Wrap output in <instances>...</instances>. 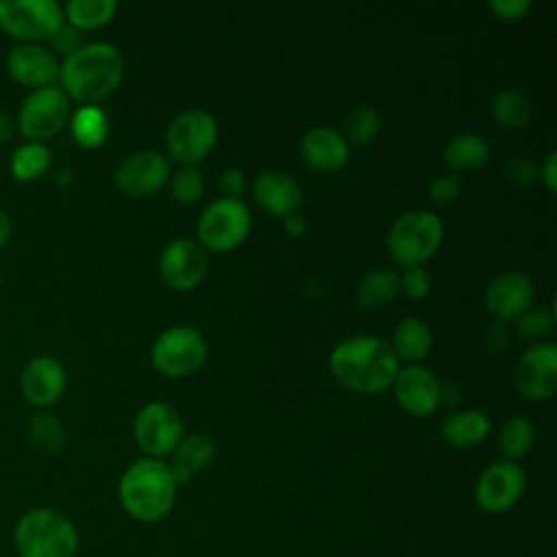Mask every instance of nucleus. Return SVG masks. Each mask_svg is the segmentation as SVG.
Instances as JSON below:
<instances>
[{
    "label": "nucleus",
    "mask_w": 557,
    "mask_h": 557,
    "mask_svg": "<svg viewBox=\"0 0 557 557\" xmlns=\"http://www.w3.org/2000/svg\"><path fill=\"white\" fill-rule=\"evenodd\" d=\"M161 278L174 289L198 285L207 272V257L191 239H172L159 257Z\"/></svg>",
    "instance_id": "15"
},
{
    "label": "nucleus",
    "mask_w": 557,
    "mask_h": 557,
    "mask_svg": "<svg viewBox=\"0 0 557 557\" xmlns=\"http://www.w3.org/2000/svg\"><path fill=\"white\" fill-rule=\"evenodd\" d=\"M122 74V52L113 44L91 41L63 59L57 78L67 98L91 104L113 94Z\"/></svg>",
    "instance_id": "2"
},
{
    "label": "nucleus",
    "mask_w": 557,
    "mask_h": 557,
    "mask_svg": "<svg viewBox=\"0 0 557 557\" xmlns=\"http://www.w3.org/2000/svg\"><path fill=\"white\" fill-rule=\"evenodd\" d=\"M65 24L54 0H0V28L20 44L52 39Z\"/></svg>",
    "instance_id": "6"
},
{
    "label": "nucleus",
    "mask_w": 557,
    "mask_h": 557,
    "mask_svg": "<svg viewBox=\"0 0 557 557\" xmlns=\"http://www.w3.org/2000/svg\"><path fill=\"white\" fill-rule=\"evenodd\" d=\"M150 357L159 372L170 376H185L205 361L207 342L198 329L176 324L165 329L154 339Z\"/></svg>",
    "instance_id": "9"
},
{
    "label": "nucleus",
    "mask_w": 557,
    "mask_h": 557,
    "mask_svg": "<svg viewBox=\"0 0 557 557\" xmlns=\"http://www.w3.org/2000/svg\"><path fill=\"white\" fill-rule=\"evenodd\" d=\"M461 194V178L457 174H440L429 183V196L437 202H448Z\"/></svg>",
    "instance_id": "37"
},
{
    "label": "nucleus",
    "mask_w": 557,
    "mask_h": 557,
    "mask_svg": "<svg viewBox=\"0 0 557 557\" xmlns=\"http://www.w3.org/2000/svg\"><path fill=\"white\" fill-rule=\"evenodd\" d=\"M533 442H535L533 424L522 416H511L500 426L498 448L509 461H516V459H522L524 455H529V450L533 448Z\"/></svg>",
    "instance_id": "31"
},
{
    "label": "nucleus",
    "mask_w": 557,
    "mask_h": 557,
    "mask_svg": "<svg viewBox=\"0 0 557 557\" xmlns=\"http://www.w3.org/2000/svg\"><path fill=\"white\" fill-rule=\"evenodd\" d=\"M70 117V98L67 94L57 87H39L30 89L17 111V128L20 133L30 139L44 144V139L54 137Z\"/></svg>",
    "instance_id": "7"
},
{
    "label": "nucleus",
    "mask_w": 557,
    "mask_h": 557,
    "mask_svg": "<svg viewBox=\"0 0 557 557\" xmlns=\"http://www.w3.org/2000/svg\"><path fill=\"white\" fill-rule=\"evenodd\" d=\"M516 389L529 400H546L557 389V346L540 342L527 348L513 370Z\"/></svg>",
    "instance_id": "13"
},
{
    "label": "nucleus",
    "mask_w": 557,
    "mask_h": 557,
    "mask_svg": "<svg viewBox=\"0 0 557 557\" xmlns=\"http://www.w3.org/2000/svg\"><path fill=\"white\" fill-rule=\"evenodd\" d=\"M250 231V211L239 198L222 196L198 218V237L209 250H231Z\"/></svg>",
    "instance_id": "8"
},
{
    "label": "nucleus",
    "mask_w": 557,
    "mask_h": 557,
    "mask_svg": "<svg viewBox=\"0 0 557 557\" xmlns=\"http://www.w3.org/2000/svg\"><path fill=\"white\" fill-rule=\"evenodd\" d=\"M133 435L146 457L161 459L163 455H170L183 437V422L172 405L154 400L144 405L135 416Z\"/></svg>",
    "instance_id": "11"
},
{
    "label": "nucleus",
    "mask_w": 557,
    "mask_h": 557,
    "mask_svg": "<svg viewBox=\"0 0 557 557\" xmlns=\"http://www.w3.org/2000/svg\"><path fill=\"white\" fill-rule=\"evenodd\" d=\"M213 442L202 433H189L178 440L172 450L170 470L176 483H187L196 472H200L213 459Z\"/></svg>",
    "instance_id": "22"
},
{
    "label": "nucleus",
    "mask_w": 557,
    "mask_h": 557,
    "mask_svg": "<svg viewBox=\"0 0 557 557\" xmlns=\"http://www.w3.org/2000/svg\"><path fill=\"white\" fill-rule=\"evenodd\" d=\"M398 405L413 416H429L440 405V381L424 366H407L394 379Z\"/></svg>",
    "instance_id": "19"
},
{
    "label": "nucleus",
    "mask_w": 557,
    "mask_h": 557,
    "mask_svg": "<svg viewBox=\"0 0 557 557\" xmlns=\"http://www.w3.org/2000/svg\"><path fill=\"white\" fill-rule=\"evenodd\" d=\"M524 485V470L516 461L500 459L483 468V472L476 476L472 496L479 509L487 513H503L520 500Z\"/></svg>",
    "instance_id": "12"
},
{
    "label": "nucleus",
    "mask_w": 557,
    "mask_h": 557,
    "mask_svg": "<svg viewBox=\"0 0 557 557\" xmlns=\"http://www.w3.org/2000/svg\"><path fill=\"white\" fill-rule=\"evenodd\" d=\"M7 72L15 83L39 89L59 76V61L41 44H17L7 54Z\"/></svg>",
    "instance_id": "16"
},
{
    "label": "nucleus",
    "mask_w": 557,
    "mask_h": 557,
    "mask_svg": "<svg viewBox=\"0 0 557 557\" xmlns=\"http://www.w3.org/2000/svg\"><path fill=\"white\" fill-rule=\"evenodd\" d=\"M285 231H287L289 235H302V231H305V220H302V215H298L296 211L289 213V215H285Z\"/></svg>",
    "instance_id": "44"
},
{
    "label": "nucleus",
    "mask_w": 557,
    "mask_h": 557,
    "mask_svg": "<svg viewBox=\"0 0 557 557\" xmlns=\"http://www.w3.org/2000/svg\"><path fill=\"white\" fill-rule=\"evenodd\" d=\"M490 433V418L479 409H463L442 420V437L457 448L474 446Z\"/></svg>",
    "instance_id": "23"
},
{
    "label": "nucleus",
    "mask_w": 557,
    "mask_h": 557,
    "mask_svg": "<svg viewBox=\"0 0 557 557\" xmlns=\"http://www.w3.org/2000/svg\"><path fill=\"white\" fill-rule=\"evenodd\" d=\"M170 176V161L157 150L126 154L115 168V185L131 196L157 191Z\"/></svg>",
    "instance_id": "14"
},
{
    "label": "nucleus",
    "mask_w": 557,
    "mask_h": 557,
    "mask_svg": "<svg viewBox=\"0 0 557 557\" xmlns=\"http://www.w3.org/2000/svg\"><path fill=\"white\" fill-rule=\"evenodd\" d=\"M17 557H76L78 531L74 522L54 507H33L13 527Z\"/></svg>",
    "instance_id": "4"
},
{
    "label": "nucleus",
    "mask_w": 557,
    "mask_h": 557,
    "mask_svg": "<svg viewBox=\"0 0 557 557\" xmlns=\"http://www.w3.org/2000/svg\"><path fill=\"white\" fill-rule=\"evenodd\" d=\"M11 137H13V122H11V117L0 109V144L11 141Z\"/></svg>",
    "instance_id": "45"
},
{
    "label": "nucleus",
    "mask_w": 557,
    "mask_h": 557,
    "mask_svg": "<svg viewBox=\"0 0 557 557\" xmlns=\"http://www.w3.org/2000/svg\"><path fill=\"white\" fill-rule=\"evenodd\" d=\"M50 41H52V48H54L59 54H63V57H70V54L76 52L81 46H85L81 30L74 28V26H70V24H63V26L54 33V37H52Z\"/></svg>",
    "instance_id": "38"
},
{
    "label": "nucleus",
    "mask_w": 557,
    "mask_h": 557,
    "mask_svg": "<svg viewBox=\"0 0 557 557\" xmlns=\"http://www.w3.org/2000/svg\"><path fill=\"white\" fill-rule=\"evenodd\" d=\"M30 442L41 453H57L65 444V429L52 413H39L28 424Z\"/></svg>",
    "instance_id": "33"
},
{
    "label": "nucleus",
    "mask_w": 557,
    "mask_h": 557,
    "mask_svg": "<svg viewBox=\"0 0 557 557\" xmlns=\"http://www.w3.org/2000/svg\"><path fill=\"white\" fill-rule=\"evenodd\" d=\"M300 154L315 170H337L348 159V141L331 126H313L300 137Z\"/></svg>",
    "instance_id": "20"
},
{
    "label": "nucleus",
    "mask_w": 557,
    "mask_h": 557,
    "mask_svg": "<svg viewBox=\"0 0 557 557\" xmlns=\"http://www.w3.org/2000/svg\"><path fill=\"white\" fill-rule=\"evenodd\" d=\"M490 157V144L479 133H459L444 146V161L455 170H476L485 165Z\"/></svg>",
    "instance_id": "24"
},
{
    "label": "nucleus",
    "mask_w": 557,
    "mask_h": 557,
    "mask_svg": "<svg viewBox=\"0 0 557 557\" xmlns=\"http://www.w3.org/2000/svg\"><path fill=\"white\" fill-rule=\"evenodd\" d=\"M9 168L15 181L20 183L35 181L50 168V150L46 144L26 141L13 150Z\"/></svg>",
    "instance_id": "30"
},
{
    "label": "nucleus",
    "mask_w": 557,
    "mask_h": 557,
    "mask_svg": "<svg viewBox=\"0 0 557 557\" xmlns=\"http://www.w3.org/2000/svg\"><path fill=\"white\" fill-rule=\"evenodd\" d=\"M518 333L520 337L524 339H540L544 335L550 333L553 329V315L544 309H531V311H524L522 315H518Z\"/></svg>",
    "instance_id": "35"
},
{
    "label": "nucleus",
    "mask_w": 557,
    "mask_h": 557,
    "mask_svg": "<svg viewBox=\"0 0 557 557\" xmlns=\"http://www.w3.org/2000/svg\"><path fill=\"white\" fill-rule=\"evenodd\" d=\"M202 189H205L202 172L194 165H183L181 170H176L170 183L172 196L183 205L196 202L202 196Z\"/></svg>",
    "instance_id": "34"
},
{
    "label": "nucleus",
    "mask_w": 557,
    "mask_h": 557,
    "mask_svg": "<svg viewBox=\"0 0 557 557\" xmlns=\"http://www.w3.org/2000/svg\"><path fill=\"white\" fill-rule=\"evenodd\" d=\"M178 483L170 466L154 457L135 459L120 476L117 498L122 509L137 522L163 520L176 503Z\"/></svg>",
    "instance_id": "3"
},
{
    "label": "nucleus",
    "mask_w": 557,
    "mask_h": 557,
    "mask_svg": "<svg viewBox=\"0 0 557 557\" xmlns=\"http://www.w3.org/2000/svg\"><path fill=\"white\" fill-rule=\"evenodd\" d=\"M22 396L37 407L52 405L65 389V370L59 359L50 355L33 357L20 374Z\"/></svg>",
    "instance_id": "18"
},
{
    "label": "nucleus",
    "mask_w": 557,
    "mask_h": 557,
    "mask_svg": "<svg viewBox=\"0 0 557 557\" xmlns=\"http://www.w3.org/2000/svg\"><path fill=\"white\" fill-rule=\"evenodd\" d=\"M244 183H246V178H244V172L239 168H226L220 174V187L228 198H239V194L244 189Z\"/></svg>",
    "instance_id": "41"
},
{
    "label": "nucleus",
    "mask_w": 557,
    "mask_h": 557,
    "mask_svg": "<svg viewBox=\"0 0 557 557\" xmlns=\"http://www.w3.org/2000/svg\"><path fill=\"white\" fill-rule=\"evenodd\" d=\"M431 342H433V335H431L429 324L420 318L409 315V318H403L396 324L392 348H394L396 357L416 361V359H422L429 352Z\"/></svg>",
    "instance_id": "26"
},
{
    "label": "nucleus",
    "mask_w": 557,
    "mask_h": 557,
    "mask_svg": "<svg viewBox=\"0 0 557 557\" xmlns=\"http://www.w3.org/2000/svg\"><path fill=\"white\" fill-rule=\"evenodd\" d=\"M444 226L433 211H407L394 220L387 231V250L405 268L420 265L440 246Z\"/></svg>",
    "instance_id": "5"
},
{
    "label": "nucleus",
    "mask_w": 557,
    "mask_h": 557,
    "mask_svg": "<svg viewBox=\"0 0 557 557\" xmlns=\"http://www.w3.org/2000/svg\"><path fill=\"white\" fill-rule=\"evenodd\" d=\"M398 272L392 268H379L361 276L357 285V302L363 309H381L389 305L398 294Z\"/></svg>",
    "instance_id": "25"
},
{
    "label": "nucleus",
    "mask_w": 557,
    "mask_h": 557,
    "mask_svg": "<svg viewBox=\"0 0 557 557\" xmlns=\"http://www.w3.org/2000/svg\"><path fill=\"white\" fill-rule=\"evenodd\" d=\"M398 285L403 287V292L409 298H424L431 289V281L424 268L413 265V268H405L403 276H398Z\"/></svg>",
    "instance_id": "36"
},
{
    "label": "nucleus",
    "mask_w": 557,
    "mask_h": 557,
    "mask_svg": "<svg viewBox=\"0 0 557 557\" xmlns=\"http://www.w3.org/2000/svg\"><path fill=\"white\" fill-rule=\"evenodd\" d=\"M381 128V117L379 111L368 107V104H357L344 122V139L352 141V144H368L376 137Z\"/></svg>",
    "instance_id": "32"
},
{
    "label": "nucleus",
    "mask_w": 557,
    "mask_h": 557,
    "mask_svg": "<svg viewBox=\"0 0 557 557\" xmlns=\"http://www.w3.org/2000/svg\"><path fill=\"white\" fill-rule=\"evenodd\" d=\"M11 228H13V224H11V218H9V213H4L2 209H0V248L7 244V239L11 237Z\"/></svg>",
    "instance_id": "46"
},
{
    "label": "nucleus",
    "mask_w": 557,
    "mask_h": 557,
    "mask_svg": "<svg viewBox=\"0 0 557 557\" xmlns=\"http://www.w3.org/2000/svg\"><path fill=\"white\" fill-rule=\"evenodd\" d=\"M117 11L115 0H70L63 7V17L78 30L98 28L107 24Z\"/></svg>",
    "instance_id": "29"
},
{
    "label": "nucleus",
    "mask_w": 557,
    "mask_h": 557,
    "mask_svg": "<svg viewBox=\"0 0 557 557\" xmlns=\"http://www.w3.org/2000/svg\"><path fill=\"white\" fill-rule=\"evenodd\" d=\"M72 137L83 148H96L107 137V115L96 104H83L70 115Z\"/></svg>",
    "instance_id": "28"
},
{
    "label": "nucleus",
    "mask_w": 557,
    "mask_h": 557,
    "mask_svg": "<svg viewBox=\"0 0 557 557\" xmlns=\"http://www.w3.org/2000/svg\"><path fill=\"white\" fill-rule=\"evenodd\" d=\"M540 176H542V181L546 183V187H548L550 191L557 189V150H550V152L544 157V161H542V165H540Z\"/></svg>",
    "instance_id": "43"
},
{
    "label": "nucleus",
    "mask_w": 557,
    "mask_h": 557,
    "mask_svg": "<svg viewBox=\"0 0 557 557\" xmlns=\"http://www.w3.org/2000/svg\"><path fill=\"white\" fill-rule=\"evenodd\" d=\"M483 344L487 350H500L507 344V329L500 320H494L483 329Z\"/></svg>",
    "instance_id": "42"
},
{
    "label": "nucleus",
    "mask_w": 557,
    "mask_h": 557,
    "mask_svg": "<svg viewBox=\"0 0 557 557\" xmlns=\"http://www.w3.org/2000/svg\"><path fill=\"white\" fill-rule=\"evenodd\" d=\"M329 366L333 376L355 392H381L389 387L400 370L394 348L372 335H355L339 342Z\"/></svg>",
    "instance_id": "1"
},
{
    "label": "nucleus",
    "mask_w": 557,
    "mask_h": 557,
    "mask_svg": "<svg viewBox=\"0 0 557 557\" xmlns=\"http://www.w3.org/2000/svg\"><path fill=\"white\" fill-rule=\"evenodd\" d=\"M252 194L257 202L274 215L294 213L302 198L298 183L289 174L276 170L261 172L252 183Z\"/></svg>",
    "instance_id": "21"
},
{
    "label": "nucleus",
    "mask_w": 557,
    "mask_h": 557,
    "mask_svg": "<svg viewBox=\"0 0 557 557\" xmlns=\"http://www.w3.org/2000/svg\"><path fill=\"white\" fill-rule=\"evenodd\" d=\"M218 126L213 115L202 109L181 111L165 131V144L170 154L181 163L200 161L215 144Z\"/></svg>",
    "instance_id": "10"
},
{
    "label": "nucleus",
    "mask_w": 557,
    "mask_h": 557,
    "mask_svg": "<svg viewBox=\"0 0 557 557\" xmlns=\"http://www.w3.org/2000/svg\"><path fill=\"white\" fill-rule=\"evenodd\" d=\"M533 0H490V9L503 20H518L529 13Z\"/></svg>",
    "instance_id": "40"
},
{
    "label": "nucleus",
    "mask_w": 557,
    "mask_h": 557,
    "mask_svg": "<svg viewBox=\"0 0 557 557\" xmlns=\"http://www.w3.org/2000/svg\"><path fill=\"white\" fill-rule=\"evenodd\" d=\"M487 107H490V113H492L494 122L505 126V128L524 126L529 122V117H531V102H529V98L522 91L513 89V87L496 91L490 98Z\"/></svg>",
    "instance_id": "27"
},
{
    "label": "nucleus",
    "mask_w": 557,
    "mask_h": 557,
    "mask_svg": "<svg viewBox=\"0 0 557 557\" xmlns=\"http://www.w3.org/2000/svg\"><path fill=\"white\" fill-rule=\"evenodd\" d=\"M537 168L535 161H531L529 157H511L505 165V176L518 185H527L535 178Z\"/></svg>",
    "instance_id": "39"
},
{
    "label": "nucleus",
    "mask_w": 557,
    "mask_h": 557,
    "mask_svg": "<svg viewBox=\"0 0 557 557\" xmlns=\"http://www.w3.org/2000/svg\"><path fill=\"white\" fill-rule=\"evenodd\" d=\"M535 294L531 276L522 272H503L494 276L485 289V307L496 320H511L522 315Z\"/></svg>",
    "instance_id": "17"
}]
</instances>
